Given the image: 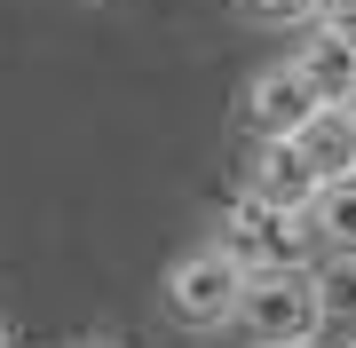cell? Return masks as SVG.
I'll list each match as a JSON object with an SVG mask.
<instances>
[{"instance_id":"277c9868","label":"cell","mask_w":356,"mask_h":348,"mask_svg":"<svg viewBox=\"0 0 356 348\" xmlns=\"http://www.w3.org/2000/svg\"><path fill=\"white\" fill-rule=\"evenodd\" d=\"M317 111H325V88L301 72V56H293V64H269V72L254 79V95H245V127H254L261 142H285V135H301Z\"/></svg>"},{"instance_id":"6da1fadb","label":"cell","mask_w":356,"mask_h":348,"mask_svg":"<svg viewBox=\"0 0 356 348\" xmlns=\"http://www.w3.org/2000/svg\"><path fill=\"white\" fill-rule=\"evenodd\" d=\"M325 285L317 270H301V261H277V270H254V285H245V340L254 348H277V340H317L325 333Z\"/></svg>"},{"instance_id":"5bb4252c","label":"cell","mask_w":356,"mask_h":348,"mask_svg":"<svg viewBox=\"0 0 356 348\" xmlns=\"http://www.w3.org/2000/svg\"><path fill=\"white\" fill-rule=\"evenodd\" d=\"M348 103H356V95H348Z\"/></svg>"},{"instance_id":"8fae6325","label":"cell","mask_w":356,"mask_h":348,"mask_svg":"<svg viewBox=\"0 0 356 348\" xmlns=\"http://www.w3.org/2000/svg\"><path fill=\"white\" fill-rule=\"evenodd\" d=\"M72 348H119V340H72Z\"/></svg>"},{"instance_id":"7c38bea8","label":"cell","mask_w":356,"mask_h":348,"mask_svg":"<svg viewBox=\"0 0 356 348\" xmlns=\"http://www.w3.org/2000/svg\"><path fill=\"white\" fill-rule=\"evenodd\" d=\"M277 348H317V340H277Z\"/></svg>"},{"instance_id":"30bf717a","label":"cell","mask_w":356,"mask_h":348,"mask_svg":"<svg viewBox=\"0 0 356 348\" xmlns=\"http://www.w3.org/2000/svg\"><path fill=\"white\" fill-rule=\"evenodd\" d=\"M325 32H341L348 48H356V0H325V16H317Z\"/></svg>"},{"instance_id":"9c48e42d","label":"cell","mask_w":356,"mask_h":348,"mask_svg":"<svg viewBox=\"0 0 356 348\" xmlns=\"http://www.w3.org/2000/svg\"><path fill=\"white\" fill-rule=\"evenodd\" d=\"M245 16H261V24H317L325 0H245Z\"/></svg>"},{"instance_id":"5b68a950","label":"cell","mask_w":356,"mask_h":348,"mask_svg":"<svg viewBox=\"0 0 356 348\" xmlns=\"http://www.w3.org/2000/svg\"><path fill=\"white\" fill-rule=\"evenodd\" d=\"M245 190H261L269 206L309 214V206H317V190H325V174L309 167V151L285 135V142H261V158H254V174H245Z\"/></svg>"},{"instance_id":"3957f363","label":"cell","mask_w":356,"mask_h":348,"mask_svg":"<svg viewBox=\"0 0 356 348\" xmlns=\"http://www.w3.org/2000/svg\"><path fill=\"white\" fill-rule=\"evenodd\" d=\"M309 238H317V222H309V214L269 206L261 190H245V198H229V206H222V238H214V245H229L245 270H277V261H301Z\"/></svg>"},{"instance_id":"ba28073f","label":"cell","mask_w":356,"mask_h":348,"mask_svg":"<svg viewBox=\"0 0 356 348\" xmlns=\"http://www.w3.org/2000/svg\"><path fill=\"white\" fill-rule=\"evenodd\" d=\"M309 222H317V238L332 245V254H356V167H348V174H325Z\"/></svg>"},{"instance_id":"8992f818","label":"cell","mask_w":356,"mask_h":348,"mask_svg":"<svg viewBox=\"0 0 356 348\" xmlns=\"http://www.w3.org/2000/svg\"><path fill=\"white\" fill-rule=\"evenodd\" d=\"M293 142L309 151V167H317V174H348V167H356V103H325Z\"/></svg>"},{"instance_id":"52a82bcc","label":"cell","mask_w":356,"mask_h":348,"mask_svg":"<svg viewBox=\"0 0 356 348\" xmlns=\"http://www.w3.org/2000/svg\"><path fill=\"white\" fill-rule=\"evenodd\" d=\"M301 72L325 88V103H348V95H356V48H348L341 32H325V24H317V40L301 48Z\"/></svg>"},{"instance_id":"9a60e30c","label":"cell","mask_w":356,"mask_h":348,"mask_svg":"<svg viewBox=\"0 0 356 348\" xmlns=\"http://www.w3.org/2000/svg\"><path fill=\"white\" fill-rule=\"evenodd\" d=\"M348 348H356V340H348Z\"/></svg>"},{"instance_id":"4fadbf2b","label":"cell","mask_w":356,"mask_h":348,"mask_svg":"<svg viewBox=\"0 0 356 348\" xmlns=\"http://www.w3.org/2000/svg\"><path fill=\"white\" fill-rule=\"evenodd\" d=\"M0 348H8V324H0Z\"/></svg>"},{"instance_id":"7a4b0ae2","label":"cell","mask_w":356,"mask_h":348,"mask_svg":"<svg viewBox=\"0 0 356 348\" xmlns=\"http://www.w3.org/2000/svg\"><path fill=\"white\" fill-rule=\"evenodd\" d=\"M245 285H254V270H245L229 245H206V254L175 261V277H166V317H175L182 333H222V324H238V309H245Z\"/></svg>"}]
</instances>
